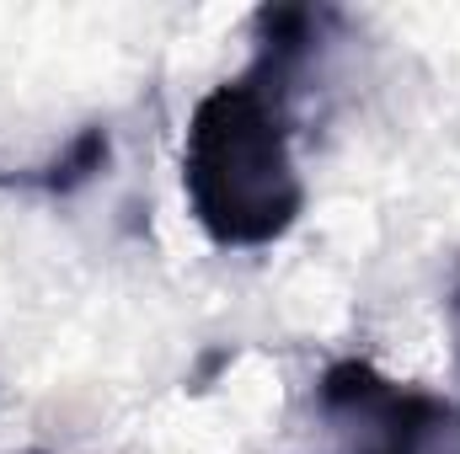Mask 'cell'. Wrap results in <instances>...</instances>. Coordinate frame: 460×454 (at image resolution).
<instances>
[{"mask_svg":"<svg viewBox=\"0 0 460 454\" xmlns=\"http://www.w3.org/2000/svg\"><path fill=\"white\" fill-rule=\"evenodd\" d=\"M450 332H456V358H460V284H456V294H450Z\"/></svg>","mask_w":460,"mask_h":454,"instance_id":"4","label":"cell"},{"mask_svg":"<svg viewBox=\"0 0 460 454\" xmlns=\"http://www.w3.org/2000/svg\"><path fill=\"white\" fill-rule=\"evenodd\" d=\"M27 454H43V450H27Z\"/></svg>","mask_w":460,"mask_h":454,"instance_id":"5","label":"cell"},{"mask_svg":"<svg viewBox=\"0 0 460 454\" xmlns=\"http://www.w3.org/2000/svg\"><path fill=\"white\" fill-rule=\"evenodd\" d=\"M108 155H113V134H108L102 123H86L54 161H43V166H32V171H16V177H5V182H11V188H38V193L65 198V193L97 182V177L108 171Z\"/></svg>","mask_w":460,"mask_h":454,"instance_id":"3","label":"cell"},{"mask_svg":"<svg viewBox=\"0 0 460 454\" xmlns=\"http://www.w3.org/2000/svg\"><path fill=\"white\" fill-rule=\"evenodd\" d=\"M460 406L385 380L364 358H338L316 380V428L327 454H445Z\"/></svg>","mask_w":460,"mask_h":454,"instance_id":"2","label":"cell"},{"mask_svg":"<svg viewBox=\"0 0 460 454\" xmlns=\"http://www.w3.org/2000/svg\"><path fill=\"white\" fill-rule=\"evenodd\" d=\"M182 193L215 246H273L305 209L289 150V97L252 70L215 86L188 123Z\"/></svg>","mask_w":460,"mask_h":454,"instance_id":"1","label":"cell"}]
</instances>
